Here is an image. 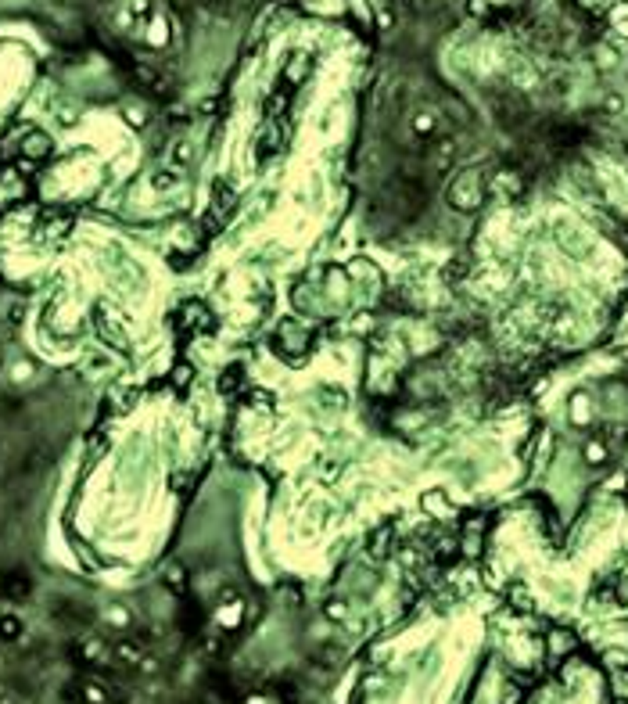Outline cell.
Here are the masks:
<instances>
[{"label":"cell","mask_w":628,"mask_h":704,"mask_svg":"<svg viewBox=\"0 0 628 704\" xmlns=\"http://www.w3.org/2000/svg\"><path fill=\"white\" fill-rule=\"evenodd\" d=\"M384 194L395 205V212H403V216H413L427 205V184L413 173H395L391 184L384 187Z\"/></svg>","instance_id":"cell-1"},{"label":"cell","mask_w":628,"mask_h":704,"mask_svg":"<svg viewBox=\"0 0 628 704\" xmlns=\"http://www.w3.org/2000/svg\"><path fill=\"white\" fill-rule=\"evenodd\" d=\"M449 201H452L456 208H464V212L478 208V201H481V177H478V173L460 177V180L449 187Z\"/></svg>","instance_id":"cell-2"},{"label":"cell","mask_w":628,"mask_h":704,"mask_svg":"<svg viewBox=\"0 0 628 704\" xmlns=\"http://www.w3.org/2000/svg\"><path fill=\"white\" fill-rule=\"evenodd\" d=\"M83 697H86V704H108V690H101L97 683H86L83 686Z\"/></svg>","instance_id":"cell-3"},{"label":"cell","mask_w":628,"mask_h":704,"mask_svg":"<svg viewBox=\"0 0 628 704\" xmlns=\"http://www.w3.org/2000/svg\"><path fill=\"white\" fill-rule=\"evenodd\" d=\"M119 658H123L126 665H137V661H144L140 647H133V643H119Z\"/></svg>","instance_id":"cell-4"},{"label":"cell","mask_w":628,"mask_h":704,"mask_svg":"<svg viewBox=\"0 0 628 704\" xmlns=\"http://www.w3.org/2000/svg\"><path fill=\"white\" fill-rule=\"evenodd\" d=\"M610 26H614V29H621V33H628V4H624V8H617V11H610Z\"/></svg>","instance_id":"cell-5"},{"label":"cell","mask_w":628,"mask_h":704,"mask_svg":"<svg viewBox=\"0 0 628 704\" xmlns=\"http://www.w3.org/2000/svg\"><path fill=\"white\" fill-rule=\"evenodd\" d=\"M22 632V625L15 622V618H4V622H0V636H4V639H15Z\"/></svg>","instance_id":"cell-6"},{"label":"cell","mask_w":628,"mask_h":704,"mask_svg":"<svg viewBox=\"0 0 628 704\" xmlns=\"http://www.w3.org/2000/svg\"><path fill=\"white\" fill-rule=\"evenodd\" d=\"M176 162H187V144H176Z\"/></svg>","instance_id":"cell-7"}]
</instances>
